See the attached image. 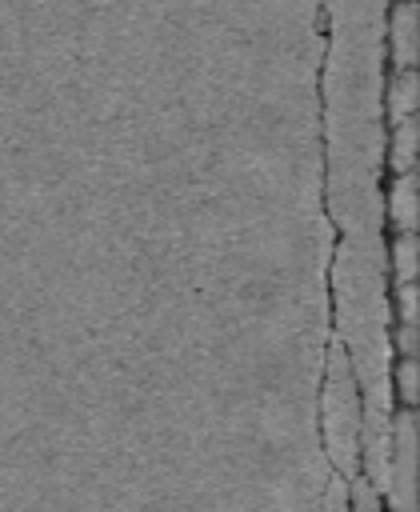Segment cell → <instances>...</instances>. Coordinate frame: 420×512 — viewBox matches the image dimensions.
<instances>
[{
    "mask_svg": "<svg viewBox=\"0 0 420 512\" xmlns=\"http://www.w3.org/2000/svg\"><path fill=\"white\" fill-rule=\"evenodd\" d=\"M388 56L396 68H412L416 60V8L412 4H392L388 16Z\"/></svg>",
    "mask_w": 420,
    "mask_h": 512,
    "instance_id": "6da1fadb",
    "label": "cell"
},
{
    "mask_svg": "<svg viewBox=\"0 0 420 512\" xmlns=\"http://www.w3.org/2000/svg\"><path fill=\"white\" fill-rule=\"evenodd\" d=\"M384 216L396 232H412L416 228V180L412 172H400L388 180V192H384Z\"/></svg>",
    "mask_w": 420,
    "mask_h": 512,
    "instance_id": "7a4b0ae2",
    "label": "cell"
},
{
    "mask_svg": "<svg viewBox=\"0 0 420 512\" xmlns=\"http://www.w3.org/2000/svg\"><path fill=\"white\" fill-rule=\"evenodd\" d=\"M416 112V72L412 68H396L384 84V120H408Z\"/></svg>",
    "mask_w": 420,
    "mask_h": 512,
    "instance_id": "3957f363",
    "label": "cell"
},
{
    "mask_svg": "<svg viewBox=\"0 0 420 512\" xmlns=\"http://www.w3.org/2000/svg\"><path fill=\"white\" fill-rule=\"evenodd\" d=\"M384 152H388V168H392V176L412 172V160H416V120H412V116H408V120L388 124Z\"/></svg>",
    "mask_w": 420,
    "mask_h": 512,
    "instance_id": "277c9868",
    "label": "cell"
},
{
    "mask_svg": "<svg viewBox=\"0 0 420 512\" xmlns=\"http://www.w3.org/2000/svg\"><path fill=\"white\" fill-rule=\"evenodd\" d=\"M388 264H392L396 284L416 280V236L412 232H396V240L388 244Z\"/></svg>",
    "mask_w": 420,
    "mask_h": 512,
    "instance_id": "5b68a950",
    "label": "cell"
},
{
    "mask_svg": "<svg viewBox=\"0 0 420 512\" xmlns=\"http://www.w3.org/2000/svg\"><path fill=\"white\" fill-rule=\"evenodd\" d=\"M396 324H416V280L396 284Z\"/></svg>",
    "mask_w": 420,
    "mask_h": 512,
    "instance_id": "8992f818",
    "label": "cell"
},
{
    "mask_svg": "<svg viewBox=\"0 0 420 512\" xmlns=\"http://www.w3.org/2000/svg\"><path fill=\"white\" fill-rule=\"evenodd\" d=\"M396 392H400V400H404V404H412V400H416V372H412V356H400V364H396Z\"/></svg>",
    "mask_w": 420,
    "mask_h": 512,
    "instance_id": "52a82bcc",
    "label": "cell"
},
{
    "mask_svg": "<svg viewBox=\"0 0 420 512\" xmlns=\"http://www.w3.org/2000/svg\"><path fill=\"white\" fill-rule=\"evenodd\" d=\"M392 4H412V0H392Z\"/></svg>",
    "mask_w": 420,
    "mask_h": 512,
    "instance_id": "ba28073f",
    "label": "cell"
}]
</instances>
